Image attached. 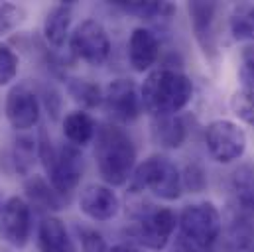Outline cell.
Returning a JSON list of instances; mask_svg holds the SVG:
<instances>
[{
  "instance_id": "obj_1",
  "label": "cell",
  "mask_w": 254,
  "mask_h": 252,
  "mask_svg": "<svg viewBox=\"0 0 254 252\" xmlns=\"http://www.w3.org/2000/svg\"><path fill=\"white\" fill-rule=\"evenodd\" d=\"M142 107L152 119L158 117H174L190 105L193 97V81L186 73L160 67L148 73L140 87Z\"/></svg>"
},
{
  "instance_id": "obj_2",
  "label": "cell",
  "mask_w": 254,
  "mask_h": 252,
  "mask_svg": "<svg viewBox=\"0 0 254 252\" xmlns=\"http://www.w3.org/2000/svg\"><path fill=\"white\" fill-rule=\"evenodd\" d=\"M95 160L103 182L109 188H119L130 182L136 170V148L132 138L117 125H103L97 130Z\"/></svg>"
},
{
  "instance_id": "obj_3",
  "label": "cell",
  "mask_w": 254,
  "mask_h": 252,
  "mask_svg": "<svg viewBox=\"0 0 254 252\" xmlns=\"http://www.w3.org/2000/svg\"><path fill=\"white\" fill-rule=\"evenodd\" d=\"M180 241L191 249L213 252L215 243L223 233V219L213 201L190 203L178 215Z\"/></svg>"
},
{
  "instance_id": "obj_4",
  "label": "cell",
  "mask_w": 254,
  "mask_h": 252,
  "mask_svg": "<svg viewBox=\"0 0 254 252\" xmlns=\"http://www.w3.org/2000/svg\"><path fill=\"white\" fill-rule=\"evenodd\" d=\"M128 188L130 193H140L148 189L164 201H176L184 193L182 174L178 166L162 154H154L142 164H138L128 182Z\"/></svg>"
},
{
  "instance_id": "obj_5",
  "label": "cell",
  "mask_w": 254,
  "mask_h": 252,
  "mask_svg": "<svg viewBox=\"0 0 254 252\" xmlns=\"http://www.w3.org/2000/svg\"><path fill=\"white\" fill-rule=\"evenodd\" d=\"M205 146L215 162L231 164L243 158L247 150V134L237 123L217 119L205 128Z\"/></svg>"
},
{
  "instance_id": "obj_6",
  "label": "cell",
  "mask_w": 254,
  "mask_h": 252,
  "mask_svg": "<svg viewBox=\"0 0 254 252\" xmlns=\"http://www.w3.org/2000/svg\"><path fill=\"white\" fill-rule=\"evenodd\" d=\"M178 227V215L170 207H158L144 213L134 227L136 247L148 251H164Z\"/></svg>"
},
{
  "instance_id": "obj_7",
  "label": "cell",
  "mask_w": 254,
  "mask_h": 252,
  "mask_svg": "<svg viewBox=\"0 0 254 252\" xmlns=\"http://www.w3.org/2000/svg\"><path fill=\"white\" fill-rule=\"evenodd\" d=\"M71 52L87 65L99 67L111 54V38L105 26L97 20H83L69 38Z\"/></svg>"
},
{
  "instance_id": "obj_8",
  "label": "cell",
  "mask_w": 254,
  "mask_h": 252,
  "mask_svg": "<svg viewBox=\"0 0 254 252\" xmlns=\"http://www.w3.org/2000/svg\"><path fill=\"white\" fill-rule=\"evenodd\" d=\"M44 168L50 176V184L54 186V189L65 197L79 186L85 162H83L81 150L77 146L64 144L62 148H56L54 156L50 158V162Z\"/></svg>"
},
{
  "instance_id": "obj_9",
  "label": "cell",
  "mask_w": 254,
  "mask_h": 252,
  "mask_svg": "<svg viewBox=\"0 0 254 252\" xmlns=\"http://www.w3.org/2000/svg\"><path fill=\"white\" fill-rule=\"evenodd\" d=\"M32 235V207L24 197H10L0 211V239L14 249H24Z\"/></svg>"
},
{
  "instance_id": "obj_10",
  "label": "cell",
  "mask_w": 254,
  "mask_h": 252,
  "mask_svg": "<svg viewBox=\"0 0 254 252\" xmlns=\"http://www.w3.org/2000/svg\"><path fill=\"white\" fill-rule=\"evenodd\" d=\"M4 113H6V121L14 130L26 132L38 125L42 105L36 91L28 83H18L6 95Z\"/></svg>"
},
{
  "instance_id": "obj_11",
  "label": "cell",
  "mask_w": 254,
  "mask_h": 252,
  "mask_svg": "<svg viewBox=\"0 0 254 252\" xmlns=\"http://www.w3.org/2000/svg\"><path fill=\"white\" fill-rule=\"evenodd\" d=\"M103 105L107 113L119 123H132L144 111L140 91L130 79H115L109 83L103 93Z\"/></svg>"
},
{
  "instance_id": "obj_12",
  "label": "cell",
  "mask_w": 254,
  "mask_h": 252,
  "mask_svg": "<svg viewBox=\"0 0 254 252\" xmlns=\"http://www.w3.org/2000/svg\"><path fill=\"white\" fill-rule=\"evenodd\" d=\"M217 4L215 2H190V22L195 34V40L205 54V58L215 60L217 58V28H215V16H217Z\"/></svg>"
},
{
  "instance_id": "obj_13",
  "label": "cell",
  "mask_w": 254,
  "mask_h": 252,
  "mask_svg": "<svg viewBox=\"0 0 254 252\" xmlns=\"http://www.w3.org/2000/svg\"><path fill=\"white\" fill-rule=\"evenodd\" d=\"M79 209L93 221H111L121 211V199L109 186L91 184L79 195Z\"/></svg>"
},
{
  "instance_id": "obj_14",
  "label": "cell",
  "mask_w": 254,
  "mask_h": 252,
  "mask_svg": "<svg viewBox=\"0 0 254 252\" xmlns=\"http://www.w3.org/2000/svg\"><path fill=\"white\" fill-rule=\"evenodd\" d=\"M160 42L158 36L150 28H134L128 40V62L136 73L150 71L152 65L158 62Z\"/></svg>"
},
{
  "instance_id": "obj_15",
  "label": "cell",
  "mask_w": 254,
  "mask_h": 252,
  "mask_svg": "<svg viewBox=\"0 0 254 252\" xmlns=\"http://www.w3.org/2000/svg\"><path fill=\"white\" fill-rule=\"evenodd\" d=\"M38 247L40 252H77L73 239L60 217L46 215L38 227Z\"/></svg>"
},
{
  "instance_id": "obj_16",
  "label": "cell",
  "mask_w": 254,
  "mask_h": 252,
  "mask_svg": "<svg viewBox=\"0 0 254 252\" xmlns=\"http://www.w3.org/2000/svg\"><path fill=\"white\" fill-rule=\"evenodd\" d=\"M26 191V201L30 207H36L38 211H46V213H54L64 209V195H60L54 186L44 180L42 176H30L24 184Z\"/></svg>"
},
{
  "instance_id": "obj_17",
  "label": "cell",
  "mask_w": 254,
  "mask_h": 252,
  "mask_svg": "<svg viewBox=\"0 0 254 252\" xmlns=\"http://www.w3.org/2000/svg\"><path fill=\"white\" fill-rule=\"evenodd\" d=\"M71 2H60L50 8L44 20V38L46 42L60 50L64 48L65 42L71 38L69 36V26H71Z\"/></svg>"
},
{
  "instance_id": "obj_18",
  "label": "cell",
  "mask_w": 254,
  "mask_h": 252,
  "mask_svg": "<svg viewBox=\"0 0 254 252\" xmlns=\"http://www.w3.org/2000/svg\"><path fill=\"white\" fill-rule=\"evenodd\" d=\"M152 138L164 148H182L188 138V126L182 117H158L152 121Z\"/></svg>"
},
{
  "instance_id": "obj_19",
  "label": "cell",
  "mask_w": 254,
  "mask_h": 252,
  "mask_svg": "<svg viewBox=\"0 0 254 252\" xmlns=\"http://www.w3.org/2000/svg\"><path fill=\"white\" fill-rule=\"evenodd\" d=\"M97 123L87 111H73L64 119V136L69 144L83 148L93 142L97 136Z\"/></svg>"
},
{
  "instance_id": "obj_20",
  "label": "cell",
  "mask_w": 254,
  "mask_h": 252,
  "mask_svg": "<svg viewBox=\"0 0 254 252\" xmlns=\"http://www.w3.org/2000/svg\"><path fill=\"white\" fill-rule=\"evenodd\" d=\"M229 30L239 42H254V4L239 2L229 14Z\"/></svg>"
},
{
  "instance_id": "obj_21",
  "label": "cell",
  "mask_w": 254,
  "mask_h": 252,
  "mask_svg": "<svg viewBox=\"0 0 254 252\" xmlns=\"http://www.w3.org/2000/svg\"><path fill=\"white\" fill-rule=\"evenodd\" d=\"M67 93L83 109H95V107L103 105V93L105 91H101V87L89 79H69L67 81Z\"/></svg>"
},
{
  "instance_id": "obj_22",
  "label": "cell",
  "mask_w": 254,
  "mask_h": 252,
  "mask_svg": "<svg viewBox=\"0 0 254 252\" xmlns=\"http://www.w3.org/2000/svg\"><path fill=\"white\" fill-rule=\"evenodd\" d=\"M38 154V142L32 136H18L14 140V148H12V164L16 168V172L20 176H28L32 166H34V158Z\"/></svg>"
},
{
  "instance_id": "obj_23",
  "label": "cell",
  "mask_w": 254,
  "mask_h": 252,
  "mask_svg": "<svg viewBox=\"0 0 254 252\" xmlns=\"http://www.w3.org/2000/svg\"><path fill=\"white\" fill-rule=\"evenodd\" d=\"M117 6H121L123 10H127L128 14H134L138 18H146V20H152V18H162V16H170L174 12V6L168 4V2H140V0H134V2H123L119 0Z\"/></svg>"
},
{
  "instance_id": "obj_24",
  "label": "cell",
  "mask_w": 254,
  "mask_h": 252,
  "mask_svg": "<svg viewBox=\"0 0 254 252\" xmlns=\"http://www.w3.org/2000/svg\"><path fill=\"white\" fill-rule=\"evenodd\" d=\"M231 111L233 115L243 121L245 125L254 128V91L253 89H241L231 97Z\"/></svg>"
},
{
  "instance_id": "obj_25",
  "label": "cell",
  "mask_w": 254,
  "mask_h": 252,
  "mask_svg": "<svg viewBox=\"0 0 254 252\" xmlns=\"http://www.w3.org/2000/svg\"><path fill=\"white\" fill-rule=\"evenodd\" d=\"M18 67H20V60L16 56V52L0 42V87L12 83L18 75Z\"/></svg>"
},
{
  "instance_id": "obj_26",
  "label": "cell",
  "mask_w": 254,
  "mask_h": 252,
  "mask_svg": "<svg viewBox=\"0 0 254 252\" xmlns=\"http://www.w3.org/2000/svg\"><path fill=\"white\" fill-rule=\"evenodd\" d=\"M26 20V10L12 2H0V36L18 28Z\"/></svg>"
},
{
  "instance_id": "obj_27",
  "label": "cell",
  "mask_w": 254,
  "mask_h": 252,
  "mask_svg": "<svg viewBox=\"0 0 254 252\" xmlns=\"http://www.w3.org/2000/svg\"><path fill=\"white\" fill-rule=\"evenodd\" d=\"M79 233V243H81V252H109V245L105 237L97 229L81 227L77 229Z\"/></svg>"
},
{
  "instance_id": "obj_28",
  "label": "cell",
  "mask_w": 254,
  "mask_h": 252,
  "mask_svg": "<svg viewBox=\"0 0 254 252\" xmlns=\"http://www.w3.org/2000/svg\"><path fill=\"white\" fill-rule=\"evenodd\" d=\"M182 184H184V189H188L191 193H199L207 186V174L199 164H188L182 174Z\"/></svg>"
},
{
  "instance_id": "obj_29",
  "label": "cell",
  "mask_w": 254,
  "mask_h": 252,
  "mask_svg": "<svg viewBox=\"0 0 254 252\" xmlns=\"http://www.w3.org/2000/svg\"><path fill=\"white\" fill-rule=\"evenodd\" d=\"M239 77H241L245 89H253L254 91V48H247L245 50Z\"/></svg>"
},
{
  "instance_id": "obj_30",
  "label": "cell",
  "mask_w": 254,
  "mask_h": 252,
  "mask_svg": "<svg viewBox=\"0 0 254 252\" xmlns=\"http://www.w3.org/2000/svg\"><path fill=\"white\" fill-rule=\"evenodd\" d=\"M109 252H142V249L136 245H130V243H121V245H115L113 249H109Z\"/></svg>"
},
{
  "instance_id": "obj_31",
  "label": "cell",
  "mask_w": 254,
  "mask_h": 252,
  "mask_svg": "<svg viewBox=\"0 0 254 252\" xmlns=\"http://www.w3.org/2000/svg\"><path fill=\"white\" fill-rule=\"evenodd\" d=\"M174 252H203V251H197V249H191V247H188L186 243H182V241H178V245H176V249H174Z\"/></svg>"
},
{
  "instance_id": "obj_32",
  "label": "cell",
  "mask_w": 254,
  "mask_h": 252,
  "mask_svg": "<svg viewBox=\"0 0 254 252\" xmlns=\"http://www.w3.org/2000/svg\"><path fill=\"white\" fill-rule=\"evenodd\" d=\"M2 205H4V203H2V199H0V211H2Z\"/></svg>"
}]
</instances>
